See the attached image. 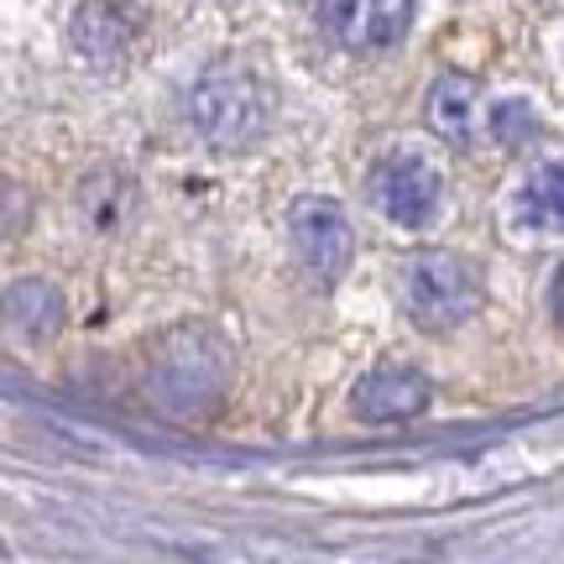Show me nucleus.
<instances>
[{
  "instance_id": "obj_11",
  "label": "nucleus",
  "mask_w": 564,
  "mask_h": 564,
  "mask_svg": "<svg viewBox=\"0 0 564 564\" xmlns=\"http://www.w3.org/2000/svg\"><path fill=\"white\" fill-rule=\"evenodd\" d=\"M491 126H497V131H502L507 141H518L528 131V137H533V110H528V105H518V100H507L502 110H497V116H491Z\"/></svg>"
},
{
  "instance_id": "obj_1",
  "label": "nucleus",
  "mask_w": 564,
  "mask_h": 564,
  "mask_svg": "<svg viewBox=\"0 0 564 564\" xmlns=\"http://www.w3.org/2000/svg\"><path fill=\"white\" fill-rule=\"evenodd\" d=\"M267 110H272V100H267L262 79L241 63H215L188 89V121L199 126V137L215 141V147L257 141L267 126Z\"/></svg>"
},
{
  "instance_id": "obj_5",
  "label": "nucleus",
  "mask_w": 564,
  "mask_h": 564,
  "mask_svg": "<svg viewBox=\"0 0 564 564\" xmlns=\"http://www.w3.org/2000/svg\"><path fill=\"white\" fill-rule=\"evenodd\" d=\"M308 11L350 53H387L408 37L413 0H308Z\"/></svg>"
},
{
  "instance_id": "obj_7",
  "label": "nucleus",
  "mask_w": 564,
  "mask_h": 564,
  "mask_svg": "<svg viewBox=\"0 0 564 564\" xmlns=\"http://www.w3.org/2000/svg\"><path fill=\"white\" fill-rule=\"evenodd\" d=\"M518 225L533 236H564V158L539 162L518 188Z\"/></svg>"
},
{
  "instance_id": "obj_2",
  "label": "nucleus",
  "mask_w": 564,
  "mask_h": 564,
  "mask_svg": "<svg viewBox=\"0 0 564 564\" xmlns=\"http://www.w3.org/2000/svg\"><path fill=\"white\" fill-rule=\"evenodd\" d=\"M403 303L423 329H455L481 308V272L460 251H413L403 262Z\"/></svg>"
},
{
  "instance_id": "obj_3",
  "label": "nucleus",
  "mask_w": 564,
  "mask_h": 564,
  "mask_svg": "<svg viewBox=\"0 0 564 564\" xmlns=\"http://www.w3.org/2000/svg\"><path fill=\"white\" fill-rule=\"evenodd\" d=\"M288 236H293L299 267L319 282V288L340 282L350 257H356V230L345 220V209L335 199H319V194H303V199L288 209Z\"/></svg>"
},
{
  "instance_id": "obj_6",
  "label": "nucleus",
  "mask_w": 564,
  "mask_h": 564,
  "mask_svg": "<svg viewBox=\"0 0 564 564\" xmlns=\"http://www.w3.org/2000/svg\"><path fill=\"white\" fill-rule=\"evenodd\" d=\"M350 403H356V419L366 423H403L429 408V382L413 366H377L371 377H361Z\"/></svg>"
},
{
  "instance_id": "obj_8",
  "label": "nucleus",
  "mask_w": 564,
  "mask_h": 564,
  "mask_svg": "<svg viewBox=\"0 0 564 564\" xmlns=\"http://www.w3.org/2000/svg\"><path fill=\"white\" fill-rule=\"evenodd\" d=\"M429 126H434L449 147H470V141H476V79L444 74V79L429 89Z\"/></svg>"
},
{
  "instance_id": "obj_10",
  "label": "nucleus",
  "mask_w": 564,
  "mask_h": 564,
  "mask_svg": "<svg viewBox=\"0 0 564 564\" xmlns=\"http://www.w3.org/2000/svg\"><path fill=\"white\" fill-rule=\"evenodd\" d=\"M126 42H131V26H126L121 11L110 6H84L74 17V47H79L84 63L95 68H116L126 58Z\"/></svg>"
},
{
  "instance_id": "obj_4",
  "label": "nucleus",
  "mask_w": 564,
  "mask_h": 564,
  "mask_svg": "<svg viewBox=\"0 0 564 564\" xmlns=\"http://www.w3.org/2000/svg\"><path fill=\"white\" fill-rule=\"evenodd\" d=\"M366 199L377 204V215H387L392 225L419 230L440 209V173L423 152H387L366 173Z\"/></svg>"
},
{
  "instance_id": "obj_12",
  "label": "nucleus",
  "mask_w": 564,
  "mask_h": 564,
  "mask_svg": "<svg viewBox=\"0 0 564 564\" xmlns=\"http://www.w3.org/2000/svg\"><path fill=\"white\" fill-rule=\"evenodd\" d=\"M554 314H560V324H564V267H560V278H554Z\"/></svg>"
},
{
  "instance_id": "obj_9",
  "label": "nucleus",
  "mask_w": 564,
  "mask_h": 564,
  "mask_svg": "<svg viewBox=\"0 0 564 564\" xmlns=\"http://www.w3.org/2000/svg\"><path fill=\"white\" fill-rule=\"evenodd\" d=\"M6 324L26 335V340H47L53 329L63 324V299L53 282H37V278H21L6 288Z\"/></svg>"
}]
</instances>
